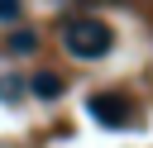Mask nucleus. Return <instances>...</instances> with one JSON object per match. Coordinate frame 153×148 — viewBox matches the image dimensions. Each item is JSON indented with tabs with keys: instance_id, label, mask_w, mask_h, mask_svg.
Masks as SVG:
<instances>
[{
	"instance_id": "2",
	"label": "nucleus",
	"mask_w": 153,
	"mask_h": 148,
	"mask_svg": "<svg viewBox=\"0 0 153 148\" xmlns=\"http://www.w3.org/2000/svg\"><path fill=\"white\" fill-rule=\"evenodd\" d=\"M86 115L100 124V129H129L134 124V100L124 95V91H96L91 100H86Z\"/></svg>"
},
{
	"instance_id": "4",
	"label": "nucleus",
	"mask_w": 153,
	"mask_h": 148,
	"mask_svg": "<svg viewBox=\"0 0 153 148\" xmlns=\"http://www.w3.org/2000/svg\"><path fill=\"white\" fill-rule=\"evenodd\" d=\"M33 48H38V33H29V29H24V33H14V38L5 43V53H33Z\"/></svg>"
},
{
	"instance_id": "6",
	"label": "nucleus",
	"mask_w": 153,
	"mask_h": 148,
	"mask_svg": "<svg viewBox=\"0 0 153 148\" xmlns=\"http://www.w3.org/2000/svg\"><path fill=\"white\" fill-rule=\"evenodd\" d=\"M19 14H24V10H19V0H0V19H5V24H14Z\"/></svg>"
},
{
	"instance_id": "1",
	"label": "nucleus",
	"mask_w": 153,
	"mask_h": 148,
	"mask_svg": "<svg viewBox=\"0 0 153 148\" xmlns=\"http://www.w3.org/2000/svg\"><path fill=\"white\" fill-rule=\"evenodd\" d=\"M62 48L72 57H81V62H96V57H105L115 48V29L105 19H96V14H72L62 24Z\"/></svg>"
},
{
	"instance_id": "5",
	"label": "nucleus",
	"mask_w": 153,
	"mask_h": 148,
	"mask_svg": "<svg viewBox=\"0 0 153 148\" xmlns=\"http://www.w3.org/2000/svg\"><path fill=\"white\" fill-rule=\"evenodd\" d=\"M19 95H24V81H19V76H0V100H5V105H14Z\"/></svg>"
},
{
	"instance_id": "3",
	"label": "nucleus",
	"mask_w": 153,
	"mask_h": 148,
	"mask_svg": "<svg viewBox=\"0 0 153 148\" xmlns=\"http://www.w3.org/2000/svg\"><path fill=\"white\" fill-rule=\"evenodd\" d=\"M29 86H33L38 100H57V95H62V76H57V72H38Z\"/></svg>"
}]
</instances>
